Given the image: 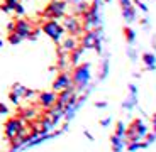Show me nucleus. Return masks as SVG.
Returning <instances> with one entry per match:
<instances>
[{
  "mask_svg": "<svg viewBox=\"0 0 156 152\" xmlns=\"http://www.w3.org/2000/svg\"><path fill=\"white\" fill-rule=\"evenodd\" d=\"M65 8H66V2L65 0H53L43 12V15L48 19H59L65 15Z\"/></svg>",
  "mask_w": 156,
  "mask_h": 152,
  "instance_id": "1",
  "label": "nucleus"
},
{
  "mask_svg": "<svg viewBox=\"0 0 156 152\" xmlns=\"http://www.w3.org/2000/svg\"><path fill=\"white\" fill-rule=\"evenodd\" d=\"M43 31L46 32L48 35H49L53 41H56L58 42L59 39H61V34H63V27L59 25L58 22H56V19H49L48 22L43 24Z\"/></svg>",
  "mask_w": 156,
  "mask_h": 152,
  "instance_id": "2",
  "label": "nucleus"
},
{
  "mask_svg": "<svg viewBox=\"0 0 156 152\" xmlns=\"http://www.w3.org/2000/svg\"><path fill=\"white\" fill-rule=\"evenodd\" d=\"M12 32H16V34L20 35L22 39H26V37H29V34L32 32V25H31V22L26 20V19H17L16 22H14Z\"/></svg>",
  "mask_w": 156,
  "mask_h": 152,
  "instance_id": "3",
  "label": "nucleus"
},
{
  "mask_svg": "<svg viewBox=\"0 0 156 152\" xmlns=\"http://www.w3.org/2000/svg\"><path fill=\"white\" fill-rule=\"evenodd\" d=\"M22 127L24 125H22V122H20L19 118H10V120L5 123V135H7L9 139H14V137L20 132Z\"/></svg>",
  "mask_w": 156,
  "mask_h": 152,
  "instance_id": "4",
  "label": "nucleus"
},
{
  "mask_svg": "<svg viewBox=\"0 0 156 152\" xmlns=\"http://www.w3.org/2000/svg\"><path fill=\"white\" fill-rule=\"evenodd\" d=\"M70 85H71L70 76H68L66 73H61L58 78L55 79V83H53V88H55L56 91H61V90H65V88H71Z\"/></svg>",
  "mask_w": 156,
  "mask_h": 152,
  "instance_id": "5",
  "label": "nucleus"
},
{
  "mask_svg": "<svg viewBox=\"0 0 156 152\" xmlns=\"http://www.w3.org/2000/svg\"><path fill=\"white\" fill-rule=\"evenodd\" d=\"M39 103H41L44 108H51V106L56 103V95L53 93V91H44V93H41V96H39Z\"/></svg>",
  "mask_w": 156,
  "mask_h": 152,
  "instance_id": "6",
  "label": "nucleus"
},
{
  "mask_svg": "<svg viewBox=\"0 0 156 152\" xmlns=\"http://www.w3.org/2000/svg\"><path fill=\"white\" fill-rule=\"evenodd\" d=\"M65 29L70 31L71 34H76V32H80V29H82V24L78 22V19H75V17H66V19H65Z\"/></svg>",
  "mask_w": 156,
  "mask_h": 152,
  "instance_id": "7",
  "label": "nucleus"
},
{
  "mask_svg": "<svg viewBox=\"0 0 156 152\" xmlns=\"http://www.w3.org/2000/svg\"><path fill=\"white\" fill-rule=\"evenodd\" d=\"M61 49H65L66 52H71L73 49H76V39H75V37H68V39L63 42Z\"/></svg>",
  "mask_w": 156,
  "mask_h": 152,
  "instance_id": "8",
  "label": "nucleus"
},
{
  "mask_svg": "<svg viewBox=\"0 0 156 152\" xmlns=\"http://www.w3.org/2000/svg\"><path fill=\"white\" fill-rule=\"evenodd\" d=\"M20 41H22L20 35H17L16 32H10V35H9V42H10V44H19Z\"/></svg>",
  "mask_w": 156,
  "mask_h": 152,
  "instance_id": "9",
  "label": "nucleus"
},
{
  "mask_svg": "<svg viewBox=\"0 0 156 152\" xmlns=\"http://www.w3.org/2000/svg\"><path fill=\"white\" fill-rule=\"evenodd\" d=\"M12 10H14V12H17L19 15H22V14H24V7H22V5L19 4V2H17V4H14V5H12Z\"/></svg>",
  "mask_w": 156,
  "mask_h": 152,
  "instance_id": "10",
  "label": "nucleus"
},
{
  "mask_svg": "<svg viewBox=\"0 0 156 152\" xmlns=\"http://www.w3.org/2000/svg\"><path fill=\"white\" fill-rule=\"evenodd\" d=\"M124 32H126V37H127V41H133V39H134V34H133V31H131V29L126 27Z\"/></svg>",
  "mask_w": 156,
  "mask_h": 152,
  "instance_id": "11",
  "label": "nucleus"
},
{
  "mask_svg": "<svg viewBox=\"0 0 156 152\" xmlns=\"http://www.w3.org/2000/svg\"><path fill=\"white\" fill-rule=\"evenodd\" d=\"M17 2H19V0H5V4H9L10 7H12L14 4H17Z\"/></svg>",
  "mask_w": 156,
  "mask_h": 152,
  "instance_id": "12",
  "label": "nucleus"
},
{
  "mask_svg": "<svg viewBox=\"0 0 156 152\" xmlns=\"http://www.w3.org/2000/svg\"><path fill=\"white\" fill-rule=\"evenodd\" d=\"M144 59H146L148 62H153V59H154V58H153V56H149V54H146V56H144Z\"/></svg>",
  "mask_w": 156,
  "mask_h": 152,
  "instance_id": "13",
  "label": "nucleus"
},
{
  "mask_svg": "<svg viewBox=\"0 0 156 152\" xmlns=\"http://www.w3.org/2000/svg\"><path fill=\"white\" fill-rule=\"evenodd\" d=\"M0 46H2V41H0Z\"/></svg>",
  "mask_w": 156,
  "mask_h": 152,
  "instance_id": "14",
  "label": "nucleus"
}]
</instances>
